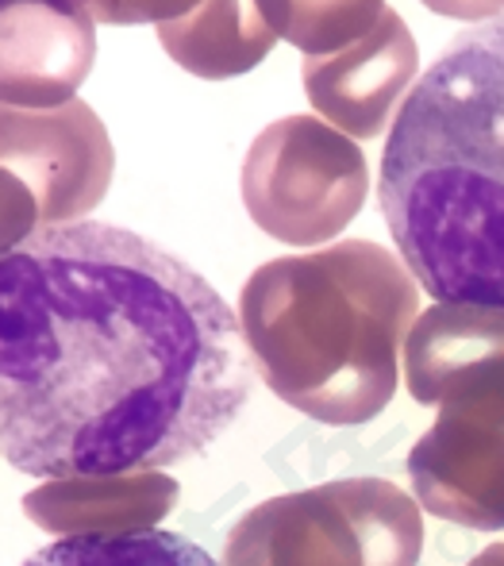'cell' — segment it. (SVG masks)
Returning a JSON list of instances; mask_svg holds the SVG:
<instances>
[{
  "label": "cell",
  "mask_w": 504,
  "mask_h": 566,
  "mask_svg": "<svg viewBox=\"0 0 504 566\" xmlns=\"http://www.w3.org/2000/svg\"><path fill=\"white\" fill-rule=\"evenodd\" d=\"M246 401L231 305L150 239L82 220L0 259V454L20 474L166 470L204 454Z\"/></svg>",
  "instance_id": "cell-1"
},
{
  "label": "cell",
  "mask_w": 504,
  "mask_h": 566,
  "mask_svg": "<svg viewBox=\"0 0 504 566\" xmlns=\"http://www.w3.org/2000/svg\"><path fill=\"white\" fill-rule=\"evenodd\" d=\"M378 201L423 293L504 313V15L459 31L412 85Z\"/></svg>",
  "instance_id": "cell-2"
},
{
  "label": "cell",
  "mask_w": 504,
  "mask_h": 566,
  "mask_svg": "<svg viewBox=\"0 0 504 566\" xmlns=\"http://www.w3.org/2000/svg\"><path fill=\"white\" fill-rule=\"evenodd\" d=\"M97 62L90 4L0 0V105L46 113L74 101Z\"/></svg>",
  "instance_id": "cell-8"
},
{
  "label": "cell",
  "mask_w": 504,
  "mask_h": 566,
  "mask_svg": "<svg viewBox=\"0 0 504 566\" xmlns=\"http://www.w3.org/2000/svg\"><path fill=\"white\" fill-rule=\"evenodd\" d=\"M270 28L293 46L308 54H327L335 46L350 43L363 31H370L381 15L389 12L386 4H262Z\"/></svg>",
  "instance_id": "cell-14"
},
{
  "label": "cell",
  "mask_w": 504,
  "mask_h": 566,
  "mask_svg": "<svg viewBox=\"0 0 504 566\" xmlns=\"http://www.w3.org/2000/svg\"><path fill=\"white\" fill-rule=\"evenodd\" d=\"M408 394L443 405L504 389V313L477 305H435L405 343Z\"/></svg>",
  "instance_id": "cell-10"
},
{
  "label": "cell",
  "mask_w": 504,
  "mask_h": 566,
  "mask_svg": "<svg viewBox=\"0 0 504 566\" xmlns=\"http://www.w3.org/2000/svg\"><path fill=\"white\" fill-rule=\"evenodd\" d=\"M408 478L428 513L477 532L504 528V389L439 409L408 454Z\"/></svg>",
  "instance_id": "cell-7"
},
{
  "label": "cell",
  "mask_w": 504,
  "mask_h": 566,
  "mask_svg": "<svg viewBox=\"0 0 504 566\" xmlns=\"http://www.w3.org/2000/svg\"><path fill=\"white\" fill-rule=\"evenodd\" d=\"M416 313L408 266L370 239L274 259L239 293V328L259 378L332 428L366 424L393 401Z\"/></svg>",
  "instance_id": "cell-3"
},
{
  "label": "cell",
  "mask_w": 504,
  "mask_h": 566,
  "mask_svg": "<svg viewBox=\"0 0 504 566\" xmlns=\"http://www.w3.org/2000/svg\"><path fill=\"white\" fill-rule=\"evenodd\" d=\"M39 228H43V217H39L35 193L12 170L0 166V259L28 243Z\"/></svg>",
  "instance_id": "cell-15"
},
{
  "label": "cell",
  "mask_w": 504,
  "mask_h": 566,
  "mask_svg": "<svg viewBox=\"0 0 504 566\" xmlns=\"http://www.w3.org/2000/svg\"><path fill=\"white\" fill-rule=\"evenodd\" d=\"M470 566H504V544H493V547H485L482 555H477Z\"/></svg>",
  "instance_id": "cell-16"
},
{
  "label": "cell",
  "mask_w": 504,
  "mask_h": 566,
  "mask_svg": "<svg viewBox=\"0 0 504 566\" xmlns=\"http://www.w3.org/2000/svg\"><path fill=\"white\" fill-rule=\"evenodd\" d=\"M178 505V482L162 470L119 478H66L23 497L31 524L54 536H132L150 532Z\"/></svg>",
  "instance_id": "cell-11"
},
{
  "label": "cell",
  "mask_w": 504,
  "mask_h": 566,
  "mask_svg": "<svg viewBox=\"0 0 504 566\" xmlns=\"http://www.w3.org/2000/svg\"><path fill=\"white\" fill-rule=\"evenodd\" d=\"M23 566H220L204 547L174 532H132V536H66L35 552Z\"/></svg>",
  "instance_id": "cell-13"
},
{
  "label": "cell",
  "mask_w": 504,
  "mask_h": 566,
  "mask_svg": "<svg viewBox=\"0 0 504 566\" xmlns=\"http://www.w3.org/2000/svg\"><path fill=\"white\" fill-rule=\"evenodd\" d=\"M423 516L386 478H343L254 505L231 528L223 566H416Z\"/></svg>",
  "instance_id": "cell-4"
},
{
  "label": "cell",
  "mask_w": 504,
  "mask_h": 566,
  "mask_svg": "<svg viewBox=\"0 0 504 566\" xmlns=\"http://www.w3.org/2000/svg\"><path fill=\"white\" fill-rule=\"evenodd\" d=\"M0 166L35 193L43 228L82 224L104 201L116 150L85 101L46 113L0 105Z\"/></svg>",
  "instance_id": "cell-6"
},
{
  "label": "cell",
  "mask_w": 504,
  "mask_h": 566,
  "mask_svg": "<svg viewBox=\"0 0 504 566\" xmlns=\"http://www.w3.org/2000/svg\"><path fill=\"white\" fill-rule=\"evenodd\" d=\"M416 39L389 8L370 31L327 54L304 59V93L312 108L343 135L374 139L416 77Z\"/></svg>",
  "instance_id": "cell-9"
},
{
  "label": "cell",
  "mask_w": 504,
  "mask_h": 566,
  "mask_svg": "<svg viewBox=\"0 0 504 566\" xmlns=\"http://www.w3.org/2000/svg\"><path fill=\"white\" fill-rule=\"evenodd\" d=\"M366 189L370 174L363 150L316 116L270 124L243 163L246 212L282 243L312 247L335 239L358 217Z\"/></svg>",
  "instance_id": "cell-5"
},
{
  "label": "cell",
  "mask_w": 504,
  "mask_h": 566,
  "mask_svg": "<svg viewBox=\"0 0 504 566\" xmlns=\"http://www.w3.org/2000/svg\"><path fill=\"white\" fill-rule=\"evenodd\" d=\"M166 54L208 82L246 74L277 43L262 4H189L186 15L158 23Z\"/></svg>",
  "instance_id": "cell-12"
}]
</instances>
